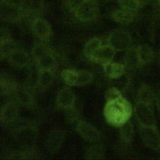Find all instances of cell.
<instances>
[{
    "mask_svg": "<svg viewBox=\"0 0 160 160\" xmlns=\"http://www.w3.org/2000/svg\"><path fill=\"white\" fill-rule=\"evenodd\" d=\"M34 34L41 41L48 42L52 37V29L50 24L44 19L38 17L31 22Z\"/></svg>",
    "mask_w": 160,
    "mask_h": 160,
    "instance_id": "11",
    "label": "cell"
},
{
    "mask_svg": "<svg viewBox=\"0 0 160 160\" xmlns=\"http://www.w3.org/2000/svg\"><path fill=\"white\" fill-rule=\"evenodd\" d=\"M20 104L14 99L6 102L2 107L0 113V119L2 124L11 126L19 118Z\"/></svg>",
    "mask_w": 160,
    "mask_h": 160,
    "instance_id": "8",
    "label": "cell"
},
{
    "mask_svg": "<svg viewBox=\"0 0 160 160\" xmlns=\"http://www.w3.org/2000/svg\"><path fill=\"white\" fill-rule=\"evenodd\" d=\"M78 69H66L61 71V77L64 82L69 86H75Z\"/></svg>",
    "mask_w": 160,
    "mask_h": 160,
    "instance_id": "32",
    "label": "cell"
},
{
    "mask_svg": "<svg viewBox=\"0 0 160 160\" xmlns=\"http://www.w3.org/2000/svg\"><path fill=\"white\" fill-rule=\"evenodd\" d=\"M34 64L39 69L55 71L57 66V59L55 52L53 51L52 52L41 57L35 61Z\"/></svg>",
    "mask_w": 160,
    "mask_h": 160,
    "instance_id": "23",
    "label": "cell"
},
{
    "mask_svg": "<svg viewBox=\"0 0 160 160\" xmlns=\"http://www.w3.org/2000/svg\"><path fill=\"white\" fill-rule=\"evenodd\" d=\"M155 97L156 93L149 85L144 82H142L139 85L137 91L136 100L154 106Z\"/></svg>",
    "mask_w": 160,
    "mask_h": 160,
    "instance_id": "19",
    "label": "cell"
},
{
    "mask_svg": "<svg viewBox=\"0 0 160 160\" xmlns=\"http://www.w3.org/2000/svg\"><path fill=\"white\" fill-rule=\"evenodd\" d=\"M136 54L139 68L149 65L154 59L155 54L153 49L148 45L141 44L136 47Z\"/></svg>",
    "mask_w": 160,
    "mask_h": 160,
    "instance_id": "18",
    "label": "cell"
},
{
    "mask_svg": "<svg viewBox=\"0 0 160 160\" xmlns=\"http://www.w3.org/2000/svg\"><path fill=\"white\" fill-rule=\"evenodd\" d=\"M139 134L144 144L160 153V132L158 126H146L138 124Z\"/></svg>",
    "mask_w": 160,
    "mask_h": 160,
    "instance_id": "4",
    "label": "cell"
},
{
    "mask_svg": "<svg viewBox=\"0 0 160 160\" xmlns=\"http://www.w3.org/2000/svg\"><path fill=\"white\" fill-rule=\"evenodd\" d=\"M134 127L130 120L119 128V136L121 145L126 149L132 144L134 138Z\"/></svg>",
    "mask_w": 160,
    "mask_h": 160,
    "instance_id": "20",
    "label": "cell"
},
{
    "mask_svg": "<svg viewBox=\"0 0 160 160\" xmlns=\"http://www.w3.org/2000/svg\"><path fill=\"white\" fill-rule=\"evenodd\" d=\"M76 130L82 138L92 143L99 141L102 138L101 131L86 121L79 120L76 124Z\"/></svg>",
    "mask_w": 160,
    "mask_h": 160,
    "instance_id": "10",
    "label": "cell"
},
{
    "mask_svg": "<svg viewBox=\"0 0 160 160\" xmlns=\"http://www.w3.org/2000/svg\"><path fill=\"white\" fill-rule=\"evenodd\" d=\"M120 8L139 11L144 4V0H118Z\"/></svg>",
    "mask_w": 160,
    "mask_h": 160,
    "instance_id": "31",
    "label": "cell"
},
{
    "mask_svg": "<svg viewBox=\"0 0 160 160\" xmlns=\"http://www.w3.org/2000/svg\"><path fill=\"white\" fill-rule=\"evenodd\" d=\"M138 12V11L119 8L112 12L111 18L114 21L119 24H127L135 19Z\"/></svg>",
    "mask_w": 160,
    "mask_h": 160,
    "instance_id": "22",
    "label": "cell"
},
{
    "mask_svg": "<svg viewBox=\"0 0 160 160\" xmlns=\"http://www.w3.org/2000/svg\"><path fill=\"white\" fill-rule=\"evenodd\" d=\"M54 71L39 69L36 86L41 89H46L49 88L54 79Z\"/></svg>",
    "mask_w": 160,
    "mask_h": 160,
    "instance_id": "25",
    "label": "cell"
},
{
    "mask_svg": "<svg viewBox=\"0 0 160 160\" xmlns=\"http://www.w3.org/2000/svg\"><path fill=\"white\" fill-rule=\"evenodd\" d=\"M159 62H160V56H159Z\"/></svg>",
    "mask_w": 160,
    "mask_h": 160,
    "instance_id": "38",
    "label": "cell"
},
{
    "mask_svg": "<svg viewBox=\"0 0 160 160\" xmlns=\"http://www.w3.org/2000/svg\"><path fill=\"white\" fill-rule=\"evenodd\" d=\"M122 94L120 89L115 86H111L106 89L104 93V98L106 101H112L122 98Z\"/></svg>",
    "mask_w": 160,
    "mask_h": 160,
    "instance_id": "34",
    "label": "cell"
},
{
    "mask_svg": "<svg viewBox=\"0 0 160 160\" xmlns=\"http://www.w3.org/2000/svg\"><path fill=\"white\" fill-rule=\"evenodd\" d=\"M154 108V106L135 100L133 111L138 124L146 126H158Z\"/></svg>",
    "mask_w": 160,
    "mask_h": 160,
    "instance_id": "3",
    "label": "cell"
},
{
    "mask_svg": "<svg viewBox=\"0 0 160 160\" xmlns=\"http://www.w3.org/2000/svg\"><path fill=\"white\" fill-rule=\"evenodd\" d=\"M54 51L48 44V42L40 41L36 42L32 46L31 50V56L34 61H36L41 57L52 52Z\"/></svg>",
    "mask_w": 160,
    "mask_h": 160,
    "instance_id": "28",
    "label": "cell"
},
{
    "mask_svg": "<svg viewBox=\"0 0 160 160\" xmlns=\"http://www.w3.org/2000/svg\"><path fill=\"white\" fill-rule=\"evenodd\" d=\"M75 103V94L70 88L64 87L59 91L56 96V104L59 108L65 111L73 107Z\"/></svg>",
    "mask_w": 160,
    "mask_h": 160,
    "instance_id": "14",
    "label": "cell"
},
{
    "mask_svg": "<svg viewBox=\"0 0 160 160\" xmlns=\"http://www.w3.org/2000/svg\"><path fill=\"white\" fill-rule=\"evenodd\" d=\"M65 141V134L61 129L51 130L47 136L46 146L51 153L58 152L62 148Z\"/></svg>",
    "mask_w": 160,
    "mask_h": 160,
    "instance_id": "13",
    "label": "cell"
},
{
    "mask_svg": "<svg viewBox=\"0 0 160 160\" xmlns=\"http://www.w3.org/2000/svg\"><path fill=\"white\" fill-rule=\"evenodd\" d=\"M0 16L1 20L8 22H18L24 18L20 5L11 0H1Z\"/></svg>",
    "mask_w": 160,
    "mask_h": 160,
    "instance_id": "5",
    "label": "cell"
},
{
    "mask_svg": "<svg viewBox=\"0 0 160 160\" xmlns=\"http://www.w3.org/2000/svg\"><path fill=\"white\" fill-rule=\"evenodd\" d=\"M108 43L115 51H126L131 46L132 38L129 32L124 29H116L108 36Z\"/></svg>",
    "mask_w": 160,
    "mask_h": 160,
    "instance_id": "7",
    "label": "cell"
},
{
    "mask_svg": "<svg viewBox=\"0 0 160 160\" xmlns=\"http://www.w3.org/2000/svg\"><path fill=\"white\" fill-rule=\"evenodd\" d=\"M12 126V132L22 148L33 147L38 135V125L31 120L19 118Z\"/></svg>",
    "mask_w": 160,
    "mask_h": 160,
    "instance_id": "2",
    "label": "cell"
},
{
    "mask_svg": "<svg viewBox=\"0 0 160 160\" xmlns=\"http://www.w3.org/2000/svg\"><path fill=\"white\" fill-rule=\"evenodd\" d=\"M65 116L66 120L70 123H77L80 119L81 112L80 109L77 108L76 103L74 106L68 109L65 110Z\"/></svg>",
    "mask_w": 160,
    "mask_h": 160,
    "instance_id": "33",
    "label": "cell"
},
{
    "mask_svg": "<svg viewBox=\"0 0 160 160\" xmlns=\"http://www.w3.org/2000/svg\"><path fill=\"white\" fill-rule=\"evenodd\" d=\"M124 65L126 69L133 70L139 68L136 54V47L131 46L126 50L124 58Z\"/></svg>",
    "mask_w": 160,
    "mask_h": 160,
    "instance_id": "27",
    "label": "cell"
},
{
    "mask_svg": "<svg viewBox=\"0 0 160 160\" xmlns=\"http://www.w3.org/2000/svg\"><path fill=\"white\" fill-rule=\"evenodd\" d=\"M102 42L98 38H92L90 39L84 45L83 49V54L85 57L90 61L94 52L101 46Z\"/></svg>",
    "mask_w": 160,
    "mask_h": 160,
    "instance_id": "29",
    "label": "cell"
},
{
    "mask_svg": "<svg viewBox=\"0 0 160 160\" xmlns=\"http://www.w3.org/2000/svg\"><path fill=\"white\" fill-rule=\"evenodd\" d=\"M106 149L102 144L94 142L90 145L85 153V158L87 159H102L105 158Z\"/></svg>",
    "mask_w": 160,
    "mask_h": 160,
    "instance_id": "26",
    "label": "cell"
},
{
    "mask_svg": "<svg viewBox=\"0 0 160 160\" xmlns=\"http://www.w3.org/2000/svg\"><path fill=\"white\" fill-rule=\"evenodd\" d=\"M34 91V87L29 84L18 85L13 95V99L21 106L32 107L35 104L36 101Z\"/></svg>",
    "mask_w": 160,
    "mask_h": 160,
    "instance_id": "9",
    "label": "cell"
},
{
    "mask_svg": "<svg viewBox=\"0 0 160 160\" xmlns=\"http://www.w3.org/2000/svg\"><path fill=\"white\" fill-rule=\"evenodd\" d=\"M155 105L156 106L160 116V90L156 92V97H155Z\"/></svg>",
    "mask_w": 160,
    "mask_h": 160,
    "instance_id": "36",
    "label": "cell"
},
{
    "mask_svg": "<svg viewBox=\"0 0 160 160\" xmlns=\"http://www.w3.org/2000/svg\"><path fill=\"white\" fill-rule=\"evenodd\" d=\"M19 47L17 42L11 37L1 38L0 56L1 59H7Z\"/></svg>",
    "mask_w": 160,
    "mask_h": 160,
    "instance_id": "24",
    "label": "cell"
},
{
    "mask_svg": "<svg viewBox=\"0 0 160 160\" xmlns=\"http://www.w3.org/2000/svg\"><path fill=\"white\" fill-rule=\"evenodd\" d=\"M93 78L94 74L92 72L85 69H79L77 71L75 86H81L88 84L92 81Z\"/></svg>",
    "mask_w": 160,
    "mask_h": 160,
    "instance_id": "30",
    "label": "cell"
},
{
    "mask_svg": "<svg viewBox=\"0 0 160 160\" xmlns=\"http://www.w3.org/2000/svg\"><path fill=\"white\" fill-rule=\"evenodd\" d=\"M18 85L15 79L9 74L6 72H2L1 74L0 89L2 96H13Z\"/></svg>",
    "mask_w": 160,
    "mask_h": 160,
    "instance_id": "17",
    "label": "cell"
},
{
    "mask_svg": "<svg viewBox=\"0 0 160 160\" xmlns=\"http://www.w3.org/2000/svg\"><path fill=\"white\" fill-rule=\"evenodd\" d=\"M116 51L108 44L101 46L94 52L90 61L103 65L112 61L115 56Z\"/></svg>",
    "mask_w": 160,
    "mask_h": 160,
    "instance_id": "15",
    "label": "cell"
},
{
    "mask_svg": "<svg viewBox=\"0 0 160 160\" xmlns=\"http://www.w3.org/2000/svg\"><path fill=\"white\" fill-rule=\"evenodd\" d=\"M133 112L131 104L124 98L106 101L103 109L106 121L111 126L119 128L130 120Z\"/></svg>",
    "mask_w": 160,
    "mask_h": 160,
    "instance_id": "1",
    "label": "cell"
},
{
    "mask_svg": "<svg viewBox=\"0 0 160 160\" xmlns=\"http://www.w3.org/2000/svg\"><path fill=\"white\" fill-rule=\"evenodd\" d=\"M86 0H66V5L70 11L74 12Z\"/></svg>",
    "mask_w": 160,
    "mask_h": 160,
    "instance_id": "35",
    "label": "cell"
},
{
    "mask_svg": "<svg viewBox=\"0 0 160 160\" xmlns=\"http://www.w3.org/2000/svg\"><path fill=\"white\" fill-rule=\"evenodd\" d=\"M7 59L12 66L17 68H22L29 66L31 61L28 52L20 48L16 49Z\"/></svg>",
    "mask_w": 160,
    "mask_h": 160,
    "instance_id": "16",
    "label": "cell"
},
{
    "mask_svg": "<svg viewBox=\"0 0 160 160\" xmlns=\"http://www.w3.org/2000/svg\"><path fill=\"white\" fill-rule=\"evenodd\" d=\"M23 12L24 18H31L32 21L43 12L44 0H21L19 4Z\"/></svg>",
    "mask_w": 160,
    "mask_h": 160,
    "instance_id": "12",
    "label": "cell"
},
{
    "mask_svg": "<svg viewBox=\"0 0 160 160\" xmlns=\"http://www.w3.org/2000/svg\"><path fill=\"white\" fill-rule=\"evenodd\" d=\"M155 1L157 6L158 5V6H160V0H155Z\"/></svg>",
    "mask_w": 160,
    "mask_h": 160,
    "instance_id": "37",
    "label": "cell"
},
{
    "mask_svg": "<svg viewBox=\"0 0 160 160\" xmlns=\"http://www.w3.org/2000/svg\"><path fill=\"white\" fill-rule=\"evenodd\" d=\"M75 18L82 22L96 19L99 14V6L96 0H86L74 12Z\"/></svg>",
    "mask_w": 160,
    "mask_h": 160,
    "instance_id": "6",
    "label": "cell"
},
{
    "mask_svg": "<svg viewBox=\"0 0 160 160\" xmlns=\"http://www.w3.org/2000/svg\"><path fill=\"white\" fill-rule=\"evenodd\" d=\"M105 75L111 79L118 78L126 73V68L124 64L114 62H108L102 65Z\"/></svg>",
    "mask_w": 160,
    "mask_h": 160,
    "instance_id": "21",
    "label": "cell"
}]
</instances>
